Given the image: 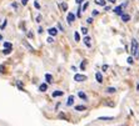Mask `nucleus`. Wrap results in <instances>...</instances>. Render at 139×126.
<instances>
[{
    "label": "nucleus",
    "instance_id": "obj_24",
    "mask_svg": "<svg viewBox=\"0 0 139 126\" xmlns=\"http://www.w3.org/2000/svg\"><path fill=\"white\" fill-rule=\"evenodd\" d=\"M80 30H82V33H83V35H87V34H88V29H87V28H82Z\"/></svg>",
    "mask_w": 139,
    "mask_h": 126
},
{
    "label": "nucleus",
    "instance_id": "obj_39",
    "mask_svg": "<svg viewBox=\"0 0 139 126\" xmlns=\"http://www.w3.org/2000/svg\"><path fill=\"white\" fill-rule=\"evenodd\" d=\"M3 71H4V66L0 65V72H3Z\"/></svg>",
    "mask_w": 139,
    "mask_h": 126
},
{
    "label": "nucleus",
    "instance_id": "obj_23",
    "mask_svg": "<svg viewBox=\"0 0 139 126\" xmlns=\"http://www.w3.org/2000/svg\"><path fill=\"white\" fill-rule=\"evenodd\" d=\"M46 41H48L49 44H51V43H54V37H53V36H49V37L46 39Z\"/></svg>",
    "mask_w": 139,
    "mask_h": 126
},
{
    "label": "nucleus",
    "instance_id": "obj_8",
    "mask_svg": "<svg viewBox=\"0 0 139 126\" xmlns=\"http://www.w3.org/2000/svg\"><path fill=\"white\" fill-rule=\"evenodd\" d=\"M122 20L124 23H128L129 20H130V15L129 14H122Z\"/></svg>",
    "mask_w": 139,
    "mask_h": 126
},
{
    "label": "nucleus",
    "instance_id": "obj_17",
    "mask_svg": "<svg viewBox=\"0 0 139 126\" xmlns=\"http://www.w3.org/2000/svg\"><path fill=\"white\" fill-rule=\"evenodd\" d=\"M4 48H5V49H13V44H11V43H8V41H5V43H4Z\"/></svg>",
    "mask_w": 139,
    "mask_h": 126
},
{
    "label": "nucleus",
    "instance_id": "obj_2",
    "mask_svg": "<svg viewBox=\"0 0 139 126\" xmlns=\"http://www.w3.org/2000/svg\"><path fill=\"white\" fill-rule=\"evenodd\" d=\"M88 77L85 76V75H82V74H75L74 75V80L75 81H78V82H82V81H85Z\"/></svg>",
    "mask_w": 139,
    "mask_h": 126
},
{
    "label": "nucleus",
    "instance_id": "obj_4",
    "mask_svg": "<svg viewBox=\"0 0 139 126\" xmlns=\"http://www.w3.org/2000/svg\"><path fill=\"white\" fill-rule=\"evenodd\" d=\"M92 39L89 37V36H84L83 37V41H84V44L87 45V48H90L92 46V41H90Z\"/></svg>",
    "mask_w": 139,
    "mask_h": 126
},
{
    "label": "nucleus",
    "instance_id": "obj_1",
    "mask_svg": "<svg viewBox=\"0 0 139 126\" xmlns=\"http://www.w3.org/2000/svg\"><path fill=\"white\" fill-rule=\"evenodd\" d=\"M130 53L133 54L134 57L139 56V45H138V41L135 39L132 40V45H130Z\"/></svg>",
    "mask_w": 139,
    "mask_h": 126
},
{
    "label": "nucleus",
    "instance_id": "obj_7",
    "mask_svg": "<svg viewBox=\"0 0 139 126\" xmlns=\"http://www.w3.org/2000/svg\"><path fill=\"white\" fill-rule=\"evenodd\" d=\"M95 79H96V81H98L99 84L103 82V75H102L100 72H96V74H95Z\"/></svg>",
    "mask_w": 139,
    "mask_h": 126
},
{
    "label": "nucleus",
    "instance_id": "obj_20",
    "mask_svg": "<svg viewBox=\"0 0 139 126\" xmlns=\"http://www.w3.org/2000/svg\"><path fill=\"white\" fill-rule=\"evenodd\" d=\"M74 37H75V41H80V36H79V33H74Z\"/></svg>",
    "mask_w": 139,
    "mask_h": 126
},
{
    "label": "nucleus",
    "instance_id": "obj_21",
    "mask_svg": "<svg viewBox=\"0 0 139 126\" xmlns=\"http://www.w3.org/2000/svg\"><path fill=\"white\" fill-rule=\"evenodd\" d=\"M11 50H13V49H4V50H3V54H4V55H9V54L11 53Z\"/></svg>",
    "mask_w": 139,
    "mask_h": 126
},
{
    "label": "nucleus",
    "instance_id": "obj_35",
    "mask_svg": "<svg viewBox=\"0 0 139 126\" xmlns=\"http://www.w3.org/2000/svg\"><path fill=\"white\" fill-rule=\"evenodd\" d=\"M59 117H60V119H65V117H67V116H65V115H64V114H60V115H59Z\"/></svg>",
    "mask_w": 139,
    "mask_h": 126
},
{
    "label": "nucleus",
    "instance_id": "obj_37",
    "mask_svg": "<svg viewBox=\"0 0 139 126\" xmlns=\"http://www.w3.org/2000/svg\"><path fill=\"white\" fill-rule=\"evenodd\" d=\"M28 37H33V33H31V31L28 33Z\"/></svg>",
    "mask_w": 139,
    "mask_h": 126
},
{
    "label": "nucleus",
    "instance_id": "obj_12",
    "mask_svg": "<svg viewBox=\"0 0 139 126\" xmlns=\"http://www.w3.org/2000/svg\"><path fill=\"white\" fill-rule=\"evenodd\" d=\"M39 90H40L42 92H45L48 90V85H46V84H42V85L39 86Z\"/></svg>",
    "mask_w": 139,
    "mask_h": 126
},
{
    "label": "nucleus",
    "instance_id": "obj_19",
    "mask_svg": "<svg viewBox=\"0 0 139 126\" xmlns=\"http://www.w3.org/2000/svg\"><path fill=\"white\" fill-rule=\"evenodd\" d=\"M115 91H116L115 88H108V89H107V92H108V94H114Z\"/></svg>",
    "mask_w": 139,
    "mask_h": 126
},
{
    "label": "nucleus",
    "instance_id": "obj_30",
    "mask_svg": "<svg viewBox=\"0 0 139 126\" xmlns=\"http://www.w3.org/2000/svg\"><path fill=\"white\" fill-rule=\"evenodd\" d=\"M58 29L60 30V31H64V28L62 26V24H58Z\"/></svg>",
    "mask_w": 139,
    "mask_h": 126
},
{
    "label": "nucleus",
    "instance_id": "obj_43",
    "mask_svg": "<svg viewBox=\"0 0 139 126\" xmlns=\"http://www.w3.org/2000/svg\"><path fill=\"white\" fill-rule=\"evenodd\" d=\"M137 90H139V81H138V85H137Z\"/></svg>",
    "mask_w": 139,
    "mask_h": 126
},
{
    "label": "nucleus",
    "instance_id": "obj_26",
    "mask_svg": "<svg viewBox=\"0 0 139 126\" xmlns=\"http://www.w3.org/2000/svg\"><path fill=\"white\" fill-rule=\"evenodd\" d=\"M133 62H134L133 57H132V56H129V57H128V64H133Z\"/></svg>",
    "mask_w": 139,
    "mask_h": 126
},
{
    "label": "nucleus",
    "instance_id": "obj_9",
    "mask_svg": "<svg viewBox=\"0 0 139 126\" xmlns=\"http://www.w3.org/2000/svg\"><path fill=\"white\" fill-rule=\"evenodd\" d=\"M78 96L80 97L82 100H88V96H87V94H85V92H83V91H79V92H78Z\"/></svg>",
    "mask_w": 139,
    "mask_h": 126
},
{
    "label": "nucleus",
    "instance_id": "obj_28",
    "mask_svg": "<svg viewBox=\"0 0 139 126\" xmlns=\"http://www.w3.org/2000/svg\"><path fill=\"white\" fill-rule=\"evenodd\" d=\"M6 23H8V21H6V20H5V21H4V23L1 24V26H0V29H1V30H3V29H4L5 26H6Z\"/></svg>",
    "mask_w": 139,
    "mask_h": 126
},
{
    "label": "nucleus",
    "instance_id": "obj_38",
    "mask_svg": "<svg viewBox=\"0 0 139 126\" xmlns=\"http://www.w3.org/2000/svg\"><path fill=\"white\" fill-rule=\"evenodd\" d=\"M40 19H42V15H38V18H36V21H40Z\"/></svg>",
    "mask_w": 139,
    "mask_h": 126
},
{
    "label": "nucleus",
    "instance_id": "obj_6",
    "mask_svg": "<svg viewBox=\"0 0 139 126\" xmlns=\"http://www.w3.org/2000/svg\"><path fill=\"white\" fill-rule=\"evenodd\" d=\"M48 33H49V35H50V36H53V37H54V36H56L58 30H56L55 28H49V29H48Z\"/></svg>",
    "mask_w": 139,
    "mask_h": 126
},
{
    "label": "nucleus",
    "instance_id": "obj_36",
    "mask_svg": "<svg viewBox=\"0 0 139 126\" xmlns=\"http://www.w3.org/2000/svg\"><path fill=\"white\" fill-rule=\"evenodd\" d=\"M38 33L42 34V33H43V28H39V29H38Z\"/></svg>",
    "mask_w": 139,
    "mask_h": 126
},
{
    "label": "nucleus",
    "instance_id": "obj_33",
    "mask_svg": "<svg viewBox=\"0 0 139 126\" xmlns=\"http://www.w3.org/2000/svg\"><path fill=\"white\" fill-rule=\"evenodd\" d=\"M11 6H13L14 9H18V4H16V3H13V4H11Z\"/></svg>",
    "mask_w": 139,
    "mask_h": 126
},
{
    "label": "nucleus",
    "instance_id": "obj_22",
    "mask_svg": "<svg viewBox=\"0 0 139 126\" xmlns=\"http://www.w3.org/2000/svg\"><path fill=\"white\" fill-rule=\"evenodd\" d=\"M85 66H87V61L84 60L82 64H80V69H82V70H85Z\"/></svg>",
    "mask_w": 139,
    "mask_h": 126
},
{
    "label": "nucleus",
    "instance_id": "obj_31",
    "mask_svg": "<svg viewBox=\"0 0 139 126\" xmlns=\"http://www.w3.org/2000/svg\"><path fill=\"white\" fill-rule=\"evenodd\" d=\"M88 5H89V3H85V4H84V5H83V8H82V10H83V11H84V10H85V9H87V8H88Z\"/></svg>",
    "mask_w": 139,
    "mask_h": 126
},
{
    "label": "nucleus",
    "instance_id": "obj_11",
    "mask_svg": "<svg viewBox=\"0 0 139 126\" xmlns=\"http://www.w3.org/2000/svg\"><path fill=\"white\" fill-rule=\"evenodd\" d=\"M73 102H74V96H73V95H70V96L68 97L67 105H68V106H71V105H73Z\"/></svg>",
    "mask_w": 139,
    "mask_h": 126
},
{
    "label": "nucleus",
    "instance_id": "obj_5",
    "mask_svg": "<svg viewBox=\"0 0 139 126\" xmlns=\"http://www.w3.org/2000/svg\"><path fill=\"white\" fill-rule=\"evenodd\" d=\"M125 5H127V4H122V5L116 6V8L114 9V13H115V14H119V15H122V9H123Z\"/></svg>",
    "mask_w": 139,
    "mask_h": 126
},
{
    "label": "nucleus",
    "instance_id": "obj_34",
    "mask_svg": "<svg viewBox=\"0 0 139 126\" xmlns=\"http://www.w3.org/2000/svg\"><path fill=\"white\" fill-rule=\"evenodd\" d=\"M22 4L23 5H26L28 4V0H22Z\"/></svg>",
    "mask_w": 139,
    "mask_h": 126
},
{
    "label": "nucleus",
    "instance_id": "obj_18",
    "mask_svg": "<svg viewBox=\"0 0 139 126\" xmlns=\"http://www.w3.org/2000/svg\"><path fill=\"white\" fill-rule=\"evenodd\" d=\"M45 79H46V82H51V81H53V76H51L50 74H46V75H45Z\"/></svg>",
    "mask_w": 139,
    "mask_h": 126
},
{
    "label": "nucleus",
    "instance_id": "obj_3",
    "mask_svg": "<svg viewBox=\"0 0 139 126\" xmlns=\"http://www.w3.org/2000/svg\"><path fill=\"white\" fill-rule=\"evenodd\" d=\"M75 18H76V16H75L73 13H69V14H68V16H67V20H68V24H69V25H71V23H73L74 20H75Z\"/></svg>",
    "mask_w": 139,
    "mask_h": 126
},
{
    "label": "nucleus",
    "instance_id": "obj_25",
    "mask_svg": "<svg viewBox=\"0 0 139 126\" xmlns=\"http://www.w3.org/2000/svg\"><path fill=\"white\" fill-rule=\"evenodd\" d=\"M99 120H113V117H107V116H103V117H99Z\"/></svg>",
    "mask_w": 139,
    "mask_h": 126
},
{
    "label": "nucleus",
    "instance_id": "obj_44",
    "mask_svg": "<svg viewBox=\"0 0 139 126\" xmlns=\"http://www.w3.org/2000/svg\"><path fill=\"white\" fill-rule=\"evenodd\" d=\"M0 40H3V36L1 35H0Z\"/></svg>",
    "mask_w": 139,
    "mask_h": 126
},
{
    "label": "nucleus",
    "instance_id": "obj_42",
    "mask_svg": "<svg viewBox=\"0 0 139 126\" xmlns=\"http://www.w3.org/2000/svg\"><path fill=\"white\" fill-rule=\"evenodd\" d=\"M108 1H109V3H115L116 0H108Z\"/></svg>",
    "mask_w": 139,
    "mask_h": 126
},
{
    "label": "nucleus",
    "instance_id": "obj_40",
    "mask_svg": "<svg viewBox=\"0 0 139 126\" xmlns=\"http://www.w3.org/2000/svg\"><path fill=\"white\" fill-rule=\"evenodd\" d=\"M98 14H99V13H98L96 10H94V11H93V16H95V15H98Z\"/></svg>",
    "mask_w": 139,
    "mask_h": 126
},
{
    "label": "nucleus",
    "instance_id": "obj_16",
    "mask_svg": "<svg viewBox=\"0 0 139 126\" xmlns=\"http://www.w3.org/2000/svg\"><path fill=\"white\" fill-rule=\"evenodd\" d=\"M60 9H62L63 11H67V10H68V4H67V3H62V4H60Z\"/></svg>",
    "mask_w": 139,
    "mask_h": 126
},
{
    "label": "nucleus",
    "instance_id": "obj_10",
    "mask_svg": "<svg viewBox=\"0 0 139 126\" xmlns=\"http://www.w3.org/2000/svg\"><path fill=\"white\" fill-rule=\"evenodd\" d=\"M23 44H24V45H25V46L28 48V50H29V51H34V48H33V46H31V45H30L29 43H28L26 40H23Z\"/></svg>",
    "mask_w": 139,
    "mask_h": 126
},
{
    "label": "nucleus",
    "instance_id": "obj_32",
    "mask_svg": "<svg viewBox=\"0 0 139 126\" xmlns=\"http://www.w3.org/2000/svg\"><path fill=\"white\" fill-rule=\"evenodd\" d=\"M34 5H35V8H36V9H40V5H39V3H36V1H35V3H34Z\"/></svg>",
    "mask_w": 139,
    "mask_h": 126
},
{
    "label": "nucleus",
    "instance_id": "obj_15",
    "mask_svg": "<svg viewBox=\"0 0 139 126\" xmlns=\"http://www.w3.org/2000/svg\"><path fill=\"white\" fill-rule=\"evenodd\" d=\"M64 91H54L53 92V97H58V96H63Z\"/></svg>",
    "mask_w": 139,
    "mask_h": 126
},
{
    "label": "nucleus",
    "instance_id": "obj_13",
    "mask_svg": "<svg viewBox=\"0 0 139 126\" xmlns=\"http://www.w3.org/2000/svg\"><path fill=\"white\" fill-rule=\"evenodd\" d=\"M94 1H95V4L96 5H100V6H105V0H94Z\"/></svg>",
    "mask_w": 139,
    "mask_h": 126
},
{
    "label": "nucleus",
    "instance_id": "obj_41",
    "mask_svg": "<svg viewBox=\"0 0 139 126\" xmlns=\"http://www.w3.org/2000/svg\"><path fill=\"white\" fill-rule=\"evenodd\" d=\"M75 3L76 4H80V3H83V0H75Z\"/></svg>",
    "mask_w": 139,
    "mask_h": 126
},
{
    "label": "nucleus",
    "instance_id": "obj_29",
    "mask_svg": "<svg viewBox=\"0 0 139 126\" xmlns=\"http://www.w3.org/2000/svg\"><path fill=\"white\" fill-rule=\"evenodd\" d=\"M87 23H88V24H92V23H93V18H88V19H87Z\"/></svg>",
    "mask_w": 139,
    "mask_h": 126
},
{
    "label": "nucleus",
    "instance_id": "obj_27",
    "mask_svg": "<svg viewBox=\"0 0 139 126\" xmlns=\"http://www.w3.org/2000/svg\"><path fill=\"white\" fill-rule=\"evenodd\" d=\"M108 68H109V66L105 64V65H103V66H102V70H103V71H107V70H108Z\"/></svg>",
    "mask_w": 139,
    "mask_h": 126
},
{
    "label": "nucleus",
    "instance_id": "obj_14",
    "mask_svg": "<svg viewBox=\"0 0 139 126\" xmlns=\"http://www.w3.org/2000/svg\"><path fill=\"white\" fill-rule=\"evenodd\" d=\"M75 110L76 111H84V110H87V108L84 105H78V106H75Z\"/></svg>",
    "mask_w": 139,
    "mask_h": 126
}]
</instances>
